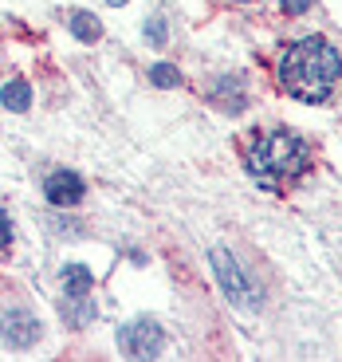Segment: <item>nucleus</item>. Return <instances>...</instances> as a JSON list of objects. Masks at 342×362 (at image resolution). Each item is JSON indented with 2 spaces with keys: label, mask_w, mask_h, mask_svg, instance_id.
Wrapping results in <instances>:
<instances>
[{
  "label": "nucleus",
  "mask_w": 342,
  "mask_h": 362,
  "mask_svg": "<svg viewBox=\"0 0 342 362\" xmlns=\"http://www.w3.org/2000/svg\"><path fill=\"white\" fill-rule=\"evenodd\" d=\"M342 79V55L323 36H303L279 55V87L299 103H326Z\"/></svg>",
  "instance_id": "nucleus-1"
},
{
  "label": "nucleus",
  "mask_w": 342,
  "mask_h": 362,
  "mask_svg": "<svg viewBox=\"0 0 342 362\" xmlns=\"http://www.w3.org/2000/svg\"><path fill=\"white\" fill-rule=\"evenodd\" d=\"M307 165V142L291 130H268L248 150V173L264 189H283L291 177H299Z\"/></svg>",
  "instance_id": "nucleus-2"
},
{
  "label": "nucleus",
  "mask_w": 342,
  "mask_h": 362,
  "mask_svg": "<svg viewBox=\"0 0 342 362\" xmlns=\"http://www.w3.org/2000/svg\"><path fill=\"white\" fill-rule=\"evenodd\" d=\"M118 346H122L126 358H158L165 346V335L153 319H134V323H126L118 331Z\"/></svg>",
  "instance_id": "nucleus-3"
},
{
  "label": "nucleus",
  "mask_w": 342,
  "mask_h": 362,
  "mask_svg": "<svg viewBox=\"0 0 342 362\" xmlns=\"http://www.w3.org/2000/svg\"><path fill=\"white\" fill-rule=\"evenodd\" d=\"M213 272H216V280H220V291L232 299L236 308H240V311L256 308V296H248V291H252V284H248V276L240 272V264L232 260V252L216 248V252H213Z\"/></svg>",
  "instance_id": "nucleus-4"
},
{
  "label": "nucleus",
  "mask_w": 342,
  "mask_h": 362,
  "mask_svg": "<svg viewBox=\"0 0 342 362\" xmlns=\"http://www.w3.org/2000/svg\"><path fill=\"white\" fill-rule=\"evenodd\" d=\"M44 197L52 201L55 209H71L83 201V177L71 170H55L44 177Z\"/></svg>",
  "instance_id": "nucleus-5"
},
{
  "label": "nucleus",
  "mask_w": 342,
  "mask_h": 362,
  "mask_svg": "<svg viewBox=\"0 0 342 362\" xmlns=\"http://www.w3.org/2000/svg\"><path fill=\"white\" fill-rule=\"evenodd\" d=\"M0 339L8 346H32L40 339V319L32 311H4L0 315Z\"/></svg>",
  "instance_id": "nucleus-6"
},
{
  "label": "nucleus",
  "mask_w": 342,
  "mask_h": 362,
  "mask_svg": "<svg viewBox=\"0 0 342 362\" xmlns=\"http://www.w3.org/2000/svg\"><path fill=\"white\" fill-rule=\"evenodd\" d=\"M90 288H95L90 272L83 268V264H67V268H64V291H67V299H87Z\"/></svg>",
  "instance_id": "nucleus-7"
},
{
  "label": "nucleus",
  "mask_w": 342,
  "mask_h": 362,
  "mask_svg": "<svg viewBox=\"0 0 342 362\" xmlns=\"http://www.w3.org/2000/svg\"><path fill=\"white\" fill-rule=\"evenodd\" d=\"M0 103H4L8 110H28V107H32V87L20 83V79L4 83V87H0Z\"/></svg>",
  "instance_id": "nucleus-8"
},
{
  "label": "nucleus",
  "mask_w": 342,
  "mask_h": 362,
  "mask_svg": "<svg viewBox=\"0 0 342 362\" xmlns=\"http://www.w3.org/2000/svg\"><path fill=\"white\" fill-rule=\"evenodd\" d=\"M71 36L83 40V44H95V40L102 36V24L90 16V12H75L71 16Z\"/></svg>",
  "instance_id": "nucleus-9"
},
{
  "label": "nucleus",
  "mask_w": 342,
  "mask_h": 362,
  "mask_svg": "<svg viewBox=\"0 0 342 362\" xmlns=\"http://www.w3.org/2000/svg\"><path fill=\"white\" fill-rule=\"evenodd\" d=\"M150 79L158 83V87H177L181 75H177V67H173V64H153L150 67Z\"/></svg>",
  "instance_id": "nucleus-10"
},
{
  "label": "nucleus",
  "mask_w": 342,
  "mask_h": 362,
  "mask_svg": "<svg viewBox=\"0 0 342 362\" xmlns=\"http://www.w3.org/2000/svg\"><path fill=\"white\" fill-rule=\"evenodd\" d=\"M165 32H170V28H165L162 16H150V20H146V40H150V44H165Z\"/></svg>",
  "instance_id": "nucleus-11"
},
{
  "label": "nucleus",
  "mask_w": 342,
  "mask_h": 362,
  "mask_svg": "<svg viewBox=\"0 0 342 362\" xmlns=\"http://www.w3.org/2000/svg\"><path fill=\"white\" fill-rule=\"evenodd\" d=\"M311 4H315V0H279V8H283V12H291V16H299V12H307Z\"/></svg>",
  "instance_id": "nucleus-12"
},
{
  "label": "nucleus",
  "mask_w": 342,
  "mask_h": 362,
  "mask_svg": "<svg viewBox=\"0 0 342 362\" xmlns=\"http://www.w3.org/2000/svg\"><path fill=\"white\" fill-rule=\"evenodd\" d=\"M12 245V221L8 213H0V248H8Z\"/></svg>",
  "instance_id": "nucleus-13"
},
{
  "label": "nucleus",
  "mask_w": 342,
  "mask_h": 362,
  "mask_svg": "<svg viewBox=\"0 0 342 362\" xmlns=\"http://www.w3.org/2000/svg\"><path fill=\"white\" fill-rule=\"evenodd\" d=\"M107 4H114V8H118V4H126V0H107Z\"/></svg>",
  "instance_id": "nucleus-14"
}]
</instances>
